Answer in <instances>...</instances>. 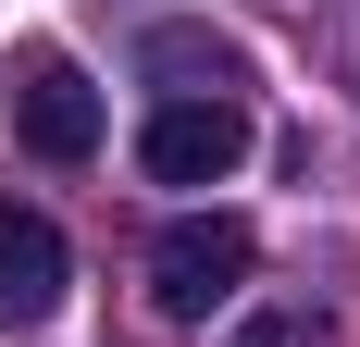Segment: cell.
Returning <instances> with one entry per match:
<instances>
[{
	"label": "cell",
	"mask_w": 360,
	"mask_h": 347,
	"mask_svg": "<svg viewBox=\"0 0 360 347\" xmlns=\"http://www.w3.org/2000/svg\"><path fill=\"white\" fill-rule=\"evenodd\" d=\"M249 223H236V211H186V223H162V248H149V298H162V310L174 322H212L224 298H236V285H249Z\"/></svg>",
	"instance_id": "6da1fadb"
},
{
	"label": "cell",
	"mask_w": 360,
	"mask_h": 347,
	"mask_svg": "<svg viewBox=\"0 0 360 347\" xmlns=\"http://www.w3.org/2000/svg\"><path fill=\"white\" fill-rule=\"evenodd\" d=\"M13 137L37 162H87L100 149V87L75 74V50H13Z\"/></svg>",
	"instance_id": "7a4b0ae2"
},
{
	"label": "cell",
	"mask_w": 360,
	"mask_h": 347,
	"mask_svg": "<svg viewBox=\"0 0 360 347\" xmlns=\"http://www.w3.org/2000/svg\"><path fill=\"white\" fill-rule=\"evenodd\" d=\"M149 186H224V174L249 162V112L236 100H162L149 112V137H137Z\"/></svg>",
	"instance_id": "3957f363"
},
{
	"label": "cell",
	"mask_w": 360,
	"mask_h": 347,
	"mask_svg": "<svg viewBox=\"0 0 360 347\" xmlns=\"http://www.w3.org/2000/svg\"><path fill=\"white\" fill-rule=\"evenodd\" d=\"M63 273H75L63 223L0 199V322H50V310H63Z\"/></svg>",
	"instance_id": "277c9868"
},
{
	"label": "cell",
	"mask_w": 360,
	"mask_h": 347,
	"mask_svg": "<svg viewBox=\"0 0 360 347\" xmlns=\"http://www.w3.org/2000/svg\"><path fill=\"white\" fill-rule=\"evenodd\" d=\"M137 63L162 74L174 100H236V87H249L236 37H212V25H149V37H137Z\"/></svg>",
	"instance_id": "5b68a950"
},
{
	"label": "cell",
	"mask_w": 360,
	"mask_h": 347,
	"mask_svg": "<svg viewBox=\"0 0 360 347\" xmlns=\"http://www.w3.org/2000/svg\"><path fill=\"white\" fill-rule=\"evenodd\" d=\"M236 347H323V335H311V310H261Z\"/></svg>",
	"instance_id": "8992f818"
}]
</instances>
